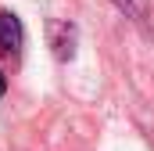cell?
Masks as SVG:
<instances>
[{
    "label": "cell",
    "instance_id": "obj_1",
    "mask_svg": "<svg viewBox=\"0 0 154 151\" xmlns=\"http://www.w3.org/2000/svg\"><path fill=\"white\" fill-rule=\"evenodd\" d=\"M22 47H25V29H22V18L14 11H0V54L18 61L22 58Z\"/></svg>",
    "mask_w": 154,
    "mask_h": 151
},
{
    "label": "cell",
    "instance_id": "obj_2",
    "mask_svg": "<svg viewBox=\"0 0 154 151\" xmlns=\"http://www.w3.org/2000/svg\"><path fill=\"white\" fill-rule=\"evenodd\" d=\"M47 43H50V50H54V58L57 61H72L75 58V43H79V33L72 22H47Z\"/></svg>",
    "mask_w": 154,
    "mask_h": 151
},
{
    "label": "cell",
    "instance_id": "obj_3",
    "mask_svg": "<svg viewBox=\"0 0 154 151\" xmlns=\"http://www.w3.org/2000/svg\"><path fill=\"white\" fill-rule=\"evenodd\" d=\"M115 7L122 14H129L136 25H143V29L154 33V0H115Z\"/></svg>",
    "mask_w": 154,
    "mask_h": 151
},
{
    "label": "cell",
    "instance_id": "obj_4",
    "mask_svg": "<svg viewBox=\"0 0 154 151\" xmlns=\"http://www.w3.org/2000/svg\"><path fill=\"white\" fill-rule=\"evenodd\" d=\"M7 94V76H4V69H0V97Z\"/></svg>",
    "mask_w": 154,
    "mask_h": 151
}]
</instances>
